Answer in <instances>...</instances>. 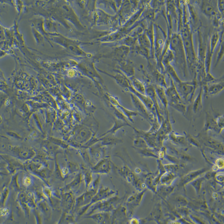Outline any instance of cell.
Instances as JSON below:
<instances>
[{
    "label": "cell",
    "mask_w": 224,
    "mask_h": 224,
    "mask_svg": "<svg viewBox=\"0 0 224 224\" xmlns=\"http://www.w3.org/2000/svg\"><path fill=\"white\" fill-rule=\"evenodd\" d=\"M131 98L134 106L137 109L138 112L140 115L146 118H148L149 115L147 109L146 108L144 104L139 98L132 92L130 93Z\"/></svg>",
    "instance_id": "1"
},
{
    "label": "cell",
    "mask_w": 224,
    "mask_h": 224,
    "mask_svg": "<svg viewBox=\"0 0 224 224\" xmlns=\"http://www.w3.org/2000/svg\"><path fill=\"white\" fill-rule=\"evenodd\" d=\"M92 132L89 128L83 127L79 129L75 134V139L80 142L87 141L91 138Z\"/></svg>",
    "instance_id": "2"
},
{
    "label": "cell",
    "mask_w": 224,
    "mask_h": 224,
    "mask_svg": "<svg viewBox=\"0 0 224 224\" xmlns=\"http://www.w3.org/2000/svg\"><path fill=\"white\" fill-rule=\"evenodd\" d=\"M111 76L115 79L116 82L119 86L125 89L129 90L131 86V83L125 76L121 74H118L115 76Z\"/></svg>",
    "instance_id": "3"
},
{
    "label": "cell",
    "mask_w": 224,
    "mask_h": 224,
    "mask_svg": "<svg viewBox=\"0 0 224 224\" xmlns=\"http://www.w3.org/2000/svg\"><path fill=\"white\" fill-rule=\"evenodd\" d=\"M131 85L137 92L144 95L146 92V88L145 86L141 81L137 79L134 78L132 80Z\"/></svg>",
    "instance_id": "4"
},
{
    "label": "cell",
    "mask_w": 224,
    "mask_h": 224,
    "mask_svg": "<svg viewBox=\"0 0 224 224\" xmlns=\"http://www.w3.org/2000/svg\"><path fill=\"white\" fill-rule=\"evenodd\" d=\"M203 171V170H199L197 171V172L191 173V174H189L188 176L185 179V182H188V181L192 180L195 177H196L197 176L201 173Z\"/></svg>",
    "instance_id": "5"
},
{
    "label": "cell",
    "mask_w": 224,
    "mask_h": 224,
    "mask_svg": "<svg viewBox=\"0 0 224 224\" xmlns=\"http://www.w3.org/2000/svg\"><path fill=\"white\" fill-rule=\"evenodd\" d=\"M204 10L205 13L208 15H213V13L214 12V10L213 9L212 6L209 4V3L206 4L205 5L204 7Z\"/></svg>",
    "instance_id": "6"
},
{
    "label": "cell",
    "mask_w": 224,
    "mask_h": 224,
    "mask_svg": "<svg viewBox=\"0 0 224 224\" xmlns=\"http://www.w3.org/2000/svg\"><path fill=\"white\" fill-rule=\"evenodd\" d=\"M143 45H145V46H148L149 45L148 44L149 42H148V40L146 38H142L141 39Z\"/></svg>",
    "instance_id": "7"
},
{
    "label": "cell",
    "mask_w": 224,
    "mask_h": 224,
    "mask_svg": "<svg viewBox=\"0 0 224 224\" xmlns=\"http://www.w3.org/2000/svg\"><path fill=\"white\" fill-rule=\"evenodd\" d=\"M215 88H217V87H215ZM215 91H216V89H215Z\"/></svg>",
    "instance_id": "8"
}]
</instances>
